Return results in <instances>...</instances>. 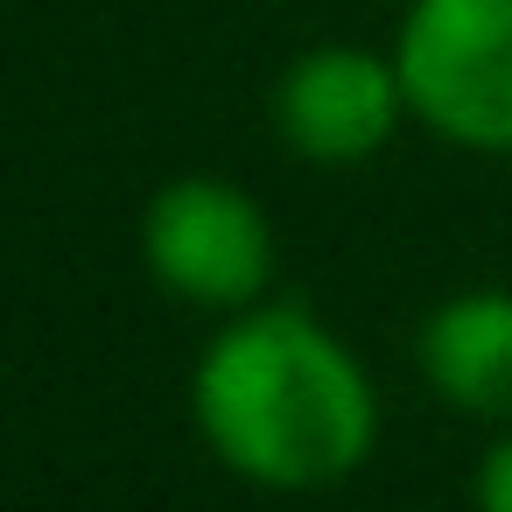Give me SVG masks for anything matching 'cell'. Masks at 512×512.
<instances>
[{"mask_svg": "<svg viewBox=\"0 0 512 512\" xmlns=\"http://www.w3.org/2000/svg\"><path fill=\"white\" fill-rule=\"evenodd\" d=\"M190 421L239 484L330 491L379 449V386L302 302H253L197 351Z\"/></svg>", "mask_w": 512, "mask_h": 512, "instance_id": "1", "label": "cell"}, {"mask_svg": "<svg viewBox=\"0 0 512 512\" xmlns=\"http://www.w3.org/2000/svg\"><path fill=\"white\" fill-rule=\"evenodd\" d=\"M393 71L435 141L512 155V0H407Z\"/></svg>", "mask_w": 512, "mask_h": 512, "instance_id": "2", "label": "cell"}, {"mask_svg": "<svg viewBox=\"0 0 512 512\" xmlns=\"http://www.w3.org/2000/svg\"><path fill=\"white\" fill-rule=\"evenodd\" d=\"M141 260L169 295L218 309V316H239L274 281V225L239 183L176 176L141 211Z\"/></svg>", "mask_w": 512, "mask_h": 512, "instance_id": "3", "label": "cell"}, {"mask_svg": "<svg viewBox=\"0 0 512 512\" xmlns=\"http://www.w3.org/2000/svg\"><path fill=\"white\" fill-rule=\"evenodd\" d=\"M400 120H414V113H407L393 50L379 57L365 43H316L274 78V127L316 169L372 162L400 134Z\"/></svg>", "mask_w": 512, "mask_h": 512, "instance_id": "4", "label": "cell"}, {"mask_svg": "<svg viewBox=\"0 0 512 512\" xmlns=\"http://www.w3.org/2000/svg\"><path fill=\"white\" fill-rule=\"evenodd\" d=\"M421 379L470 421H512V288H463L414 337Z\"/></svg>", "mask_w": 512, "mask_h": 512, "instance_id": "5", "label": "cell"}, {"mask_svg": "<svg viewBox=\"0 0 512 512\" xmlns=\"http://www.w3.org/2000/svg\"><path fill=\"white\" fill-rule=\"evenodd\" d=\"M470 505H477V512H512V421H505V428L491 435V449L477 456Z\"/></svg>", "mask_w": 512, "mask_h": 512, "instance_id": "6", "label": "cell"}]
</instances>
